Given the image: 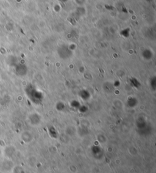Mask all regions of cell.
<instances>
[{
  "instance_id": "1",
  "label": "cell",
  "mask_w": 156,
  "mask_h": 173,
  "mask_svg": "<svg viewBox=\"0 0 156 173\" xmlns=\"http://www.w3.org/2000/svg\"><path fill=\"white\" fill-rule=\"evenodd\" d=\"M1 150H0V156H1Z\"/></svg>"
}]
</instances>
